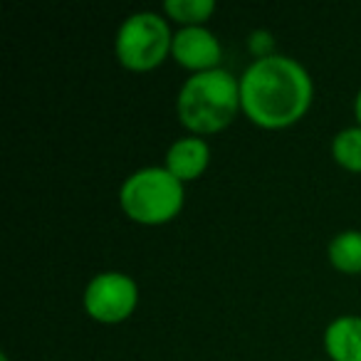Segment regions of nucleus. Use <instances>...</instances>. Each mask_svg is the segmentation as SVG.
Returning a JSON list of instances; mask_svg holds the SVG:
<instances>
[{
  "label": "nucleus",
  "instance_id": "423d86ee",
  "mask_svg": "<svg viewBox=\"0 0 361 361\" xmlns=\"http://www.w3.org/2000/svg\"><path fill=\"white\" fill-rule=\"evenodd\" d=\"M171 60L191 75L221 70L223 45L208 25L203 27H178L173 32Z\"/></svg>",
  "mask_w": 361,
  "mask_h": 361
},
{
  "label": "nucleus",
  "instance_id": "f257e3e1",
  "mask_svg": "<svg viewBox=\"0 0 361 361\" xmlns=\"http://www.w3.org/2000/svg\"><path fill=\"white\" fill-rule=\"evenodd\" d=\"M238 82L243 116L262 131H285L300 124L314 102L310 70L280 52L265 60H252Z\"/></svg>",
  "mask_w": 361,
  "mask_h": 361
},
{
  "label": "nucleus",
  "instance_id": "9b49d317",
  "mask_svg": "<svg viewBox=\"0 0 361 361\" xmlns=\"http://www.w3.org/2000/svg\"><path fill=\"white\" fill-rule=\"evenodd\" d=\"M329 154L339 169L349 173H361V126H344L331 136Z\"/></svg>",
  "mask_w": 361,
  "mask_h": 361
},
{
  "label": "nucleus",
  "instance_id": "ddd939ff",
  "mask_svg": "<svg viewBox=\"0 0 361 361\" xmlns=\"http://www.w3.org/2000/svg\"><path fill=\"white\" fill-rule=\"evenodd\" d=\"M354 119H356V124L361 126V87L356 90V97H354Z\"/></svg>",
  "mask_w": 361,
  "mask_h": 361
},
{
  "label": "nucleus",
  "instance_id": "0eeeda50",
  "mask_svg": "<svg viewBox=\"0 0 361 361\" xmlns=\"http://www.w3.org/2000/svg\"><path fill=\"white\" fill-rule=\"evenodd\" d=\"M211 144L203 136L183 134L169 144L164 156V169L186 186V183H193V180H198L206 173L208 166H211Z\"/></svg>",
  "mask_w": 361,
  "mask_h": 361
},
{
  "label": "nucleus",
  "instance_id": "f8f14e48",
  "mask_svg": "<svg viewBox=\"0 0 361 361\" xmlns=\"http://www.w3.org/2000/svg\"><path fill=\"white\" fill-rule=\"evenodd\" d=\"M247 52L252 55V60H265V57L277 55L275 52V35L265 27H257L247 35Z\"/></svg>",
  "mask_w": 361,
  "mask_h": 361
},
{
  "label": "nucleus",
  "instance_id": "20e7f679",
  "mask_svg": "<svg viewBox=\"0 0 361 361\" xmlns=\"http://www.w3.org/2000/svg\"><path fill=\"white\" fill-rule=\"evenodd\" d=\"M173 30L164 13L136 11L121 20L114 35V57L126 72L146 75L171 57Z\"/></svg>",
  "mask_w": 361,
  "mask_h": 361
},
{
  "label": "nucleus",
  "instance_id": "39448f33",
  "mask_svg": "<svg viewBox=\"0 0 361 361\" xmlns=\"http://www.w3.org/2000/svg\"><path fill=\"white\" fill-rule=\"evenodd\" d=\"M139 285L131 275L119 270H104L90 277L82 292V307L97 324H124L139 307Z\"/></svg>",
  "mask_w": 361,
  "mask_h": 361
},
{
  "label": "nucleus",
  "instance_id": "2eb2a0df",
  "mask_svg": "<svg viewBox=\"0 0 361 361\" xmlns=\"http://www.w3.org/2000/svg\"><path fill=\"white\" fill-rule=\"evenodd\" d=\"M314 361H326V359H314Z\"/></svg>",
  "mask_w": 361,
  "mask_h": 361
},
{
  "label": "nucleus",
  "instance_id": "f03ea898",
  "mask_svg": "<svg viewBox=\"0 0 361 361\" xmlns=\"http://www.w3.org/2000/svg\"><path fill=\"white\" fill-rule=\"evenodd\" d=\"M243 114L240 109V82L231 70L188 75L176 94V116L186 134L216 136L226 131Z\"/></svg>",
  "mask_w": 361,
  "mask_h": 361
},
{
  "label": "nucleus",
  "instance_id": "7ed1b4c3",
  "mask_svg": "<svg viewBox=\"0 0 361 361\" xmlns=\"http://www.w3.org/2000/svg\"><path fill=\"white\" fill-rule=\"evenodd\" d=\"M116 201L131 223L159 228L180 216L186 206V186L164 166H141L121 180Z\"/></svg>",
  "mask_w": 361,
  "mask_h": 361
},
{
  "label": "nucleus",
  "instance_id": "4468645a",
  "mask_svg": "<svg viewBox=\"0 0 361 361\" xmlns=\"http://www.w3.org/2000/svg\"><path fill=\"white\" fill-rule=\"evenodd\" d=\"M0 361H11V356H8V354H0Z\"/></svg>",
  "mask_w": 361,
  "mask_h": 361
},
{
  "label": "nucleus",
  "instance_id": "9d476101",
  "mask_svg": "<svg viewBox=\"0 0 361 361\" xmlns=\"http://www.w3.org/2000/svg\"><path fill=\"white\" fill-rule=\"evenodd\" d=\"M161 13L178 27H203L216 13L213 0H166Z\"/></svg>",
  "mask_w": 361,
  "mask_h": 361
},
{
  "label": "nucleus",
  "instance_id": "1a4fd4ad",
  "mask_svg": "<svg viewBox=\"0 0 361 361\" xmlns=\"http://www.w3.org/2000/svg\"><path fill=\"white\" fill-rule=\"evenodd\" d=\"M326 260L341 275H361V231L349 228L326 243Z\"/></svg>",
  "mask_w": 361,
  "mask_h": 361
},
{
  "label": "nucleus",
  "instance_id": "6e6552de",
  "mask_svg": "<svg viewBox=\"0 0 361 361\" xmlns=\"http://www.w3.org/2000/svg\"><path fill=\"white\" fill-rule=\"evenodd\" d=\"M326 361H361V314H341L326 324L322 336Z\"/></svg>",
  "mask_w": 361,
  "mask_h": 361
}]
</instances>
